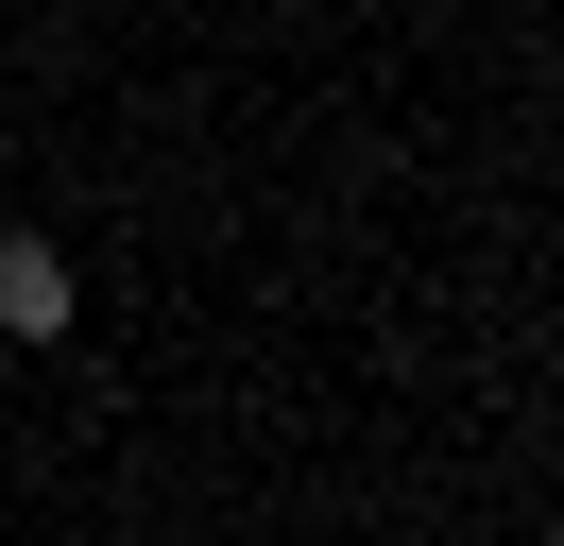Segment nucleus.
Here are the masks:
<instances>
[{
  "label": "nucleus",
  "mask_w": 564,
  "mask_h": 546,
  "mask_svg": "<svg viewBox=\"0 0 564 546\" xmlns=\"http://www.w3.org/2000/svg\"><path fill=\"white\" fill-rule=\"evenodd\" d=\"M0 341H69V256L52 239H0Z\"/></svg>",
  "instance_id": "nucleus-1"
}]
</instances>
